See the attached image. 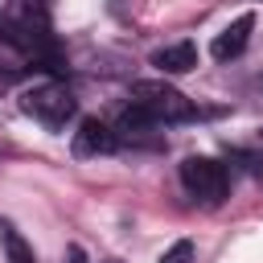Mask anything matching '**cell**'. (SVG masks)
I'll return each instance as SVG.
<instances>
[{"mask_svg": "<svg viewBox=\"0 0 263 263\" xmlns=\"http://www.w3.org/2000/svg\"><path fill=\"white\" fill-rule=\"evenodd\" d=\"M132 107H140V111H144L148 119H156L160 127L197 119V107H193L177 86H168V82H160V78L132 82Z\"/></svg>", "mask_w": 263, "mask_h": 263, "instance_id": "1", "label": "cell"}, {"mask_svg": "<svg viewBox=\"0 0 263 263\" xmlns=\"http://www.w3.org/2000/svg\"><path fill=\"white\" fill-rule=\"evenodd\" d=\"M21 107H25V115H33V119H37L41 127H49V132H62V127L78 115V99L66 90V82H41V86L25 90Z\"/></svg>", "mask_w": 263, "mask_h": 263, "instance_id": "2", "label": "cell"}, {"mask_svg": "<svg viewBox=\"0 0 263 263\" xmlns=\"http://www.w3.org/2000/svg\"><path fill=\"white\" fill-rule=\"evenodd\" d=\"M181 185L201 205H222L226 193H230V173L214 156H185L181 160Z\"/></svg>", "mask_w": 263, "mask_h": 263, "instance_id": "3", "label": "cell"}, {"mask_svg": "<svg viewBox=\"0 0 263 263\" xmlns=\"http://www.w3.org/2000/svg\"><path fill=\"white\" fill-rule=\"evenodd\" d=\"M115 148H119L115 127H107V123L95 119V115L78 119V132H74V156H111Z\"/></svg>", "mask_w": 263, "mask_h": 263, "instance_id": "4", "label": "cell"}, {"mask_svg": "<svg viewBox=\"0 0 263 263\" xmlns=\"http://www.w3.org/2000/svg\"><path fill=\"white\" fill-rule=\"evenodd\" d=\"M156 119H148L140 107H127L123 115H119V123H115V136H119V144L127 140V144H136V148H160L164 140L156 136Z\"/></svg>", "mask_w": 263, "mask_h": 263, "instance_id": "5", "label": "cell"}, {"mask_svg": "<svg viewBox=\"0 0 263 263\" xmlns=\"http://www.w3.org/2000/svg\"><path fill=\"white\" fill-rule=\"evenodd\" d=\"M251 29H255V16L251 12H242V16H234L214 41H210V53L218 58V62H230V58H238L242 49H247V41H251Z\"/></svg>", "mask_w": 263, "mask_h": 263, "instance_id": "6", "label": "cell"}, {"mask_svg": "<svg viewBox=\"0 0 263 263\" xmlns=\"http://www.w3.org/2000/svg\"><path fill=\"white\" fill-rule=\"evenodd\" d=\"M152 66H156L160 74H185V70H193V66H197V49H193V41L164 45V49H156V53H152Z\"/></svg>", "mask_w": 263, "mask_h": 263, "instance_id": "7", "label": "cell"}, {"mask_svg": "<svg viewBox=\"0 0 263 263\" xmlns=\"http://www.w3.org/2000/svg\"><path fill=\"white\" fill-rule=\"evenodd\" d=\"M0 242H4V255H8V263H37V255H33V247L21 238V230H12V226H0Z\"/></svg>", "mask_w": 263, "mask_h": 263, "instance_id": "8", "label": "cell"}, {"mask_svg": "<svg viewBox=\"0 0 263 263\" xmlns=\"http://www.w3.org/2000/svg\"><path fill=\"white\" fill-rule=\"evenodd\" d=\"M226 160L230 164H238L242 173H251V177H263V152H255V148H230L226 152Z\"/></svg>", "mask_w": 263, "mask_h": 263, "instance_id": "9", "label": "cell"}, {"mask_svg": "<svg viewBox=\"0 0 263 263\" xmlns=\"http://www.w3.org/2000/svg\"><path fill=\"white\" fill-rule=\"evenodd\" d=\"M160 263H193V242H189V238H177V242L160 255Z\"/></svg>", "mask_w": 263, "mask_h": 263, "instance_id": "10", "label": "cell"}, {"mask_svg": "<svg viewBox=\"0 0 263 263\" xmlns=\"http://www.w3.org/2000/svg\"><path fill=\"white\" fill-rule=\"evenodd\" d=\"M66 263H86V255H82V247H70V251H66Z\"/></svg>", "mask_w": 263, "mask_h": 263, "instance_id": "11", "label": "cell"}, {"mask_svg": "<svg viewBox=\"0 0 263 263\" xmlns=\"http://www.w3.org/2000/svg\"><path fill=\"white\" fill-rule=\"evenodd\" d=\"M259 132H263V127H259Z\"/></svg>", "mask_w": 263, "mask_h": 263, "instance_id": "12", "label": "cell"}]
</instances>
